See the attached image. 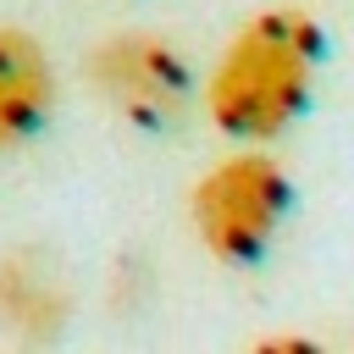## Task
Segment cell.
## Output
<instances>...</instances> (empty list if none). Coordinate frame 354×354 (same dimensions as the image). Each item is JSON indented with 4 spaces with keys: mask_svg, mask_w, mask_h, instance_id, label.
<instances>
[{
    "mask_svg": "<svg viewBox=\"0 0 354 354\" xmlns=\"http://www.w3.org/2000/svg\"><path fill=\"white\" fill-rule=\"evenodd\" d=\"M321 22L299 6H266L254 11L221 50V61L205 77V116L238 144V149H266L282 138L315 88L321 66Z\"/></svg>",
    "mask_w": 354,
    "mask_h": 354,
    "instance_id": "1",
    "label": "cell"
},
{
    "mask_svg": "<svg viewBox=\"0 0 354 354\" xmlns=\"http://www.w3.org/2000/svg\"><path fill=\"white\" fill-rule=\"evenodd\" d=\"M288 205H293V188L282 160L266 149H232L199 171L188 194V221L205 254H216L221 266H254L277 243Z\"/></svg>",
    "mask_w": 354,
    "mask_h": 354,
    "instance_id": "2",
    "label": "cell"
},
{
    "mask_svg": "<svg viewBox=\"0 0 354 354\" xmlns=\"http://www.w3.org/2000/svg\"><path fill=\"white\" fill-rule=\"evenodd\" d=\"M83 83L138 133H166L194 100V66L155 28H116L83 50Z\"/></svg>",
    "mask_w": 354,
    "mask_h": 354,
    "instance_id": "3",
    "label": "cell"
},
{
    "mask_svg": "<svg viewBox=\"0 0 354 354\" xmlns=\"http://www.w3.org/2000/svg\"><path fill=\"white\" fill-rule=\"evenodd\" d=\"M50 111H55L50 50L28 28L0 22V149H22L28 138H39Z\"/></svg>",
    "mask_w": 354,
    "mask_h": 354,
    "instance_id": "4",
    "label": "cell"
},
{
    "mask_svg": "<svg viewBox=\"0 0 354 354\" xmlns=\"http://www.w3.org/2000/svg\"><path fill=\"white\" fill-rule=\"evenodd\" d=\"M66 321V288L39 254L0 260V326L17 343H50Z\"/></svg>",
    "mask_w": 354,
    "mask_h": 354,
    "instance_id": "5",
    "label": "cell"
},
{
    "mask_svg": "<svg viewBox=\"0 0 354 354\" xmlns=\"http://www.w3.org/2000/svg\"><path fill=\"white\" fill-rule=\"evenodd\" d=\"M249 354H326L315 337H304V332H277V337H260Z\"/></svg>",
    "mask_w": 354,
    "mask_h": 354,
    "instance_id": "6",
    "label": "cell"
}]
</instances>
